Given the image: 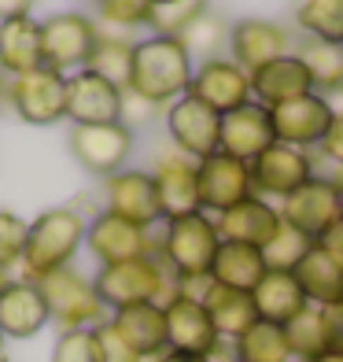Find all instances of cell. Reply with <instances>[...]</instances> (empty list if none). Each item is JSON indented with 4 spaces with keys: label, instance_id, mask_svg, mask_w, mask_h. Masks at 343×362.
I'll list each match as a JSON object with an SVG mask.
<instances>
[{
    "label": "cell",
    "instance_id": "28",
    "mask_svg": "<svg viewBox=\"0 0 343 362\" xmlns=\"http://www.w3.org/2000/svg\"><path fill=\"white\" fill-rule=\"evenodd\" d=\"M291 274L314 307H343V262H336L321 244H314Z\"/></svg>",
    "mask_w": 343,
    "mask_h": 362
},
{
    "label": "cell",
    "instance_id": "9",
    "mask_svg": "<svg viewBox=\"0 0 343 362\" xmlns=\"http://www.w3.org/2000/svg\"><path fill=\"white\" fill-rule=\"evenodd\" d=\"M195 192H200V211L207 215H225L229 207L243 204L255 196L251 167L243 159H233L225 152H215L195 163Z\"/></svg>",
    "mask_w": 343,
    "mask_h": 362
},
{
    "label": "cell",
    "instance_id": "27",
    "mask_svg": "<svg viewBox=\"0 0 343 362\" xmlns=\"http://www.w3.org/2000/svg\"><path fill=\"white\" fill-rule=\"evenodd\" d=\"M111 325L137 355H162L167 351V310L162 303H137L111 315Z\"/></svg>",
    "mask_w": 343,
    "mask_h": 362
},
{
    "label": "cell",
    "instance_id": "40",
    "mask_svg": "<svg viewBox=\"0 0 343 362\" xmlns=\"http://www.w3.org/2000/svg\"><path fill=\"white\" fill-rule=\"evenodd\" d=\"M52 362H100L96 333L92 329H63L52 348Z\"/></svg>",
    "mask_w": 343,
    "mask_h": 362
},
{
    "label": "cell",
    "instance_id": "37",
    "mask_svg": "<svg viewBox=\"0 0 343 362\" xmlns=\"http://www.w3.org/2000/svg\"><path fill=\"white\" fill-rule=\"evenodd\" d=\"M155 19V4L152 0H96V26H111L114 34L137 26H152Z\"/></svg>",
    "mask_w": 343,
    "mask_h": 362
},
{
    "label": "cell",
    "instance_id": "21",
    "mask_svg": "<svg viewBox=\"0 0 343 362\" xmlns=\"http://www.w3.org/2000/svg\"><path fill=\"white\" fill-rule=\"evenodd\" d=\"M273 141L277 137H273V122H270V107L251 100V104L222 115V148L218 152L251 163L255 156H263Z\"/></svg>",
    "mask_w": 343,
    "mask_h": 362
},
{
    "label": "cell",
    "instance_id": "48",
    "mask_svg": "<svg viewBox=\"0 0 343 362\" xmlns=\"http://www.w3.org/2000/svg\"><path fill=\"white\" fill-rule=\"evenodd\" d=\"M159 362H210V358H203V355H181V351H162Z\"/></svg>",
    "mask_w": 343,
    "mask_h": 362
},
{
    "label": "cell",
    "instance_id": "54",
    "mask_svg": "<svg viewBox=\"0 0 343 362\" xmlns=\"http://www.w3.org/2000/svg\"><path fill=\"white\" fill-rule=\"evenodd\" d=\"M0 362H8V358H0Z\"/></svg>",
    "mask_w": 343,
    "mask_h": 362
},
{
    "label": "cell",
    "instance_id": "7",
    "mask_svg": "<svg viewBox=\"0 0 343 362\" xmlns=\"http://www.w3.org/2000/svg\"><path fill=\"white\" fill-rule=\"evenodd\" d=\"M8 100L23 122L56 126L59 119H67V74L41 67L19 78H8Z\"/></svg>",
    "mask_w": 343,
    "mask_h": 362
},
{
    "label": "cell",
    "instance_id": "19",
    "mask_svg": "<svg viewBox=\"0 0 343 362\" xmlns=\"http://www.w3.org/2000/svg\"><path fill=\"white\" fill-rule=\"evenodd\" d=\"M288 45H291L288 30L281 23H270V19H240L229 26V52H233L229 59L248 74L288 56Z\"/></svg>",
    "mask_w": 343,
    "mask_h": 362
},
{
    "label": "cell",
    "instance_id": "20",
    "mask_svg": "<svg viewBox=\"0 0 343 362\" xmlns=\"http://www.w3.org/2000/svg\"><path fill=\"white\" fill-rule=\"evenodd\" d=\"M52 322L48 303L37 288V281H4L0 285V333L11 340L37 337L41 329Z\"/></svg>",
    "mask_w": 343,
    "mask_h": 362
},
{
    "label": "cell",
    "instance_id": "23",
    "mask_svg": "<svg viewBox=\"0 0 343 362\" xmlns=\"http://www.w3.org/2000/svg\"><path fill=\"white\" fill-rule=\"evenodd\" d=\"M222 240H236V244H251V248H266L281 229V211L263 196H248L243 204L229 207L225 215L215 218Z\"/></svg>",
    "mask_w": 343,
    "mask_h": 362
},
{
    "label": "cell",
    "instance_id": "32",
    "mask_svg": "<svg viewBox=\"0 0 343 362\" xmlns=\"http://www.w3.org/2000/svg\"><path fill=\"white\" fill-rule=\"evenodd\" d=\"M303 67L310 71V78H314V93H332L343 86V45H329V41H318V37H306L299 45Z\"/></svg>",
    "mask_w": 343,
    "mask_h": 362
},
{
    "label": "cell",
    "instance_id": "43",
    "mask_svg": "<svg viewBox=\"0 0 343 362\" xmlns=\"http://www.w3.org/2000/svg\"><path fill=\"white\" fill-rule=\"evenodd\" d=\"M155 104H148V100H144V96H137L133 89H122V126H129V129H133V134H137V129L140 126H148L152 119H155Z\"/></svg>",
    "mask_w": 343,
    "mask_h": 362
},
{
    "label": "cell",
    "instance_id": "42",
    "mask_svg": "<svg viewBox=\"0 0 343 362\" xmlns=\"http://www.w3.org/2000/svg\"><path fill=\"white\" fill-rule=\"evenodd\" d=\"M92 333H96V344H100V362H140V355L122 340V333L111 325V318L104 325H96Z\"/></svg>",
    "mask_w": 343,
    "mask_h": 362
},
{
    "label": "cell",
    "instance_id": "45",
    "mask_svg": "<svg viewBox=\"0 0 343 362\" xmlns=\"http://www.w3.org/2000/svg\"><path fill=\"white\" fill-rule=\"evenodd\" d=\"M329 329V351H343V307H321Z\"/></svg>",
    "mask_w": 343,
    "mask_h": 362
},
{
    "label": "cell",
    "instance_id": "16",
    "mask_svg": "<svg viewBox=\"0 0 343 362\" xmlns=\"http://www.w3.org/2000/svg\"><path fill=\"white\" fill-rule=\"evenodd\" d=\"M104 211L133 222L140 229H152L162 222L155 177L148 170H119L104 177Z\"/></svg>",
    "mask_w": 343,
    "mask_h": 362
},
{
    "label": "cell",
    "instance_id": "53",
    "mask_svg": "<svg viewBox=\"0 0 343 362\" xmlns=\"http://www.w3.org/2000/svg\"><path fill=\"white\" fill-rule=\"evenodd\" d=\"M0 285H4V277H0Z\"/></svg>",
    "mask_w": 343,
    "mask_h": 362
},
{
    "label": "cell",
    "instance_id": "22",
    "mask_svg": "<svg viewBox=\"0 0 343 362\" xmlns=\"http://www.w3.org/2000/svg\"><path fill=\"white\" fill-rule=\"evenodd\" d=\"M314 93V78L303 67V59L296 52H288L281 59L266 63V67L251 71V100L263 107H277L288 100H299V96Z\"/></svg>",
    "mask_w": 343,
    "mask_h": 362
},
{
    "label": "cell",
    "instance_id": "25",
    "mask_svg": "<svg viewBox=\"0 0 343 362\" xmlns=\"http://www.w3.org/2000/svg\"><path fill=\"white\" fill-rule=\"evenodd\" d=\"M44 67V45H41V23L34 15L0 23V71L8 78H19Z\"/></svg>",
    "mask_w": 343,
    "mask_h": 362
},
{
    "label": "cell",
    "instance_id": "33",
    "mask_svg": "<svg viewBox=\"0 0 343 362\" xmlns=\"http://www.w3.org/2000/svg\"><path fill=\"white\" fill-rule=\"evenodd\" d=\"M284 340L291 348V358L310 362L318 358L321 351H329V329H325V310L310 303L303 315H296L284 325Z\"/></svg>",
    "mask_w": 343,
    "mask_h": 362
},
{
    "label": "cell",
    "instance_id": "49",
    "mask_svg": "<svg viewBox=\"0 0 343 362\" xmlns=\"http://www.w3.org/2000/svg\"><path fill=\"white\" fill-rule=\"evenodd\" d=\"M310 362H343V351H321L318 358H310Z\"/></svg>",
    "mask_w": 343,
    "mask_h": 362
},
{
    "label": "cell",
    "instance_id": "44",
    "mask_svg": "<svg viewBox=\"0 0 343 362\" xmlns=\"http://www.w3.org/2000/svg\"><path fill=\"white\" fill-rule=\"evenodd\" d=\"M318 152H321L325 159H329L336 170H343V111H336V115H332V126H329V134L321 137Z\"/></svg>",
    "mask_w": 343,
    "mask_h": 362
},
{
    "label": "cell",
    "instance_id": "13",
    "mask_svg": "<svg viewBox=\"0 0 343 362\" xmlns=\"http://www.w3.org/2000/svg\"><path fill=\"white\" fill-rule=\"evenodd\" d=\"M162 310H167V351L210 358L222 348V337H218L215 322H210L203 300L174 292L170 300L162 303Z\"/></svg>",
    "mask_w": 343,
    "mask_h": 362
},
{
    "label": "cell",
    "instance_id": "17",
    "mask_svg": "<svg viewBox=\"0 0 343 362\" xmlns=\"http://www.w3.org/2000/svg\"><path fill=\"white\" fill-rule=\"evenodd\" d=\"M188 96L203 100L207 107H215L218 115H229L243 104H251V74L236 67L229 56H215L203 59L200 67L192 71V86Z\"/></svg>",
    "mask_w": 343,
    "mask_h": 362
},
{
    "label": "cell",
    "instance_id": "34",
    "mask_svg": "<svg viewBox=\"0 0 343 362\" xmlns=\"http://www.w3.org/2000/svg\"><path fill=\"white\" fill-rule=\"evenodd\" d=\"M129 63H133V41H126L122 34H104L100 30V41H96L92 56H89V71L107 78L111 86L129 89Z\"/></svg>",
    "mask_w": 343,
    "mask_h": 362
},
{
    "label": "cell",
    "instance_id": "50",
    "mask_svg": "<svg viewBox=\"0 0 343 362\" xmlns=\"http://www.w3.org/2000/svg\"><path fill=\"white\" fill-rule=\"evenodd\" d=\"M152 4H155V11H159V8H174V4H181V0H152Z\"/></svg>",
    "mask_w": 343,
    "mask_h": 362
},
{
    "label": "cell",
    "instance_id": "29",
    "mask_svg": "<svg viewBox=\"0 0 343 362\" xmlns=\"http://www.w3.org/2000/svg\"><path fill=\"white\" fill-rule=\"evenodd\" d=\"M266 277V259L263 248L251 244H236V240H222L218 255L210 262V281L225 285V288H240V292H255V285Z\"/></svg>",
    "mask_w": 343,
    "mask_h": 362
},
{
    "label": "cell",
    "instance_id": "30",
    "mask_svg": "<svg viewBox=\"0 0 343 362\" xmlns=\"http://www.w3.org/2000/svg\"><path fill=\"white\" fill-rule=\"evenodd\" d=\"M203 307H207L210 322H215L218 337L229 340V344H233L236 337H243L258 322V310H255L251 292L225 288V285H215V281H210L207 292H203Z\"/></svg>",
    "mask_w": 343,
    "mask_h": 362
},
{
    "label": "cell",
    "instance_id": "39",
    "mask_svg": "<svg viewBox=\"0 0 343 362\" xmlns=\"http://www.w3.org/2000/svg\"><path fill=\"white\" fill-rule=\"evenodd\" d=\"M26 233H30V222H23L15 211H0V277L23 262Z\"/></svg>",
    "mask_w": 343,
    "mask_h": 362
},
{
    "label": "cell",
    "instance_id": "4",
    "mask_svg": "<svg viewBox=\"0 0 343 362\" xmlns=\"http://www.w3.org/2000/svg\"><path fill=\"white\" fill-rule=\"evenodd\" d=\"M92 285H96V292H100V300L111 315L122 307H137V303H167L177 292L174 274L162 267L159 255L100 267V274L92 277Z\"/></svg>",
    "mask_w": 343,
    "mask_h": 362
},
{
    "label": "cell",
    "instance_id": "15",
    "mask_svg": "<svg viewBox=\"0 0 343 362\" xmlns=\"http://www.w3.org/2000/svg\"><path fill=\"white\" fill-rule=\"evenodd\" d=\"M85 244H89V252L100 259V267L155 255V248H159V240H152V229H140L133 222L111 215V211H100V215L89 222Z\"/></svg>",
    "mask_w": 343,
    "mask_h": 362
},
{
    "label": "cell",
    "instance_id": "24",
    "mask_svg": "<svg viewBox=\"0 0 343 362\" xmlns=\"http://www.w3.org/2000/svg\"><path fill=\"white\" fill-rule=\"evenodd\" d=\"M152 177H155V192H159L162 222L200 211V192H195V159H188V156H167V159H159V167H155Z\"/></svg>",
    "mask_w": 343,
    "mask_h": 362
},
{
    "label": "cell",
    "instance_id": "41",
    "mask_svg": "<svg viewBox=\"0 0 343 362\" xmlns=\"http://www.w3.org/2000/svg\"><path fill=\"white\" fill-rule=\"evenodd\" d=\"M207 11V0H181L174 8H159L155 19H152V34H181V30L195 19V15Z\"/></svg>",
    "mask_w": 343,
    "mask_h": 362
},
{
    "label": "cell",
    "instance_id": "46",
    "mask_svg": "<svg viewBox=\"0 0 343 362\" xmlns=\"http://www.w3.org/2000/svg\"><path fill=\"white\" fill-rule=\"evenodd\" d=\"M318 244H321V248L329 252L336 262H343V222H336V226H332V229H329V233H325Z\"/></svg>",
    "mask_w": 343,
    "mask_h": 362
},
{
    "label": "cell",
    "instance_id": "51",
    "mask_svg": "<svg viewBox=\"0 0 343 362\" xmlns=\"http://www.w3.org/2000/svg\"><path fill=\"white\" fill-rule=\"evenodd\" d=\"M0 358H4V333H0Z\"/></svg>",
    "mask_w": 343,
    "mask_h": 362
},
{
    "label": "cell",
    "instance_id": "6",
    "mask_svg": "<svg viewBox=\"0 0 343 362\" xmlns=\"http://www.w3.org/2000/svg\"><path fill=\"white\" fill-rule=\"evenodd\" d=\"M96 41H100L96 19H89V15H81V11H59V15L41 23L44 67H52L59 74H74L81 67H89V56H92Z\"/></svg>",
    "mask_w": 343,
    "mask_h": 362
},
{
    "label": "cell",
    "instance_id": "2",
    "mask_svg": "<svg viewBox=\"0 0 343 362\" xmlns=\"http://www.w3.org/2000/svg\"><path fill=\"white\" fill-rule=\"evenodd\" d=\"M89 222L78 215V207H52L41 218L30 222L26 252H23V281H41V277L71 267V259L85 244Z\"/></svg>",
    "mask_w": 343,
    "mask_h": 362
},
{
    "label": "cell",
    "instance_id": "14",
    "mask_svg": "<svg viewBox=\"0 0 343 362\" xmlns=\"http://www.w3.org/2000/svg\"><path fill=\"white\" fill-rule=\"evenodd\" d=\"M332 104L325 100L321 93H306L299 100H288V104H277L270 107V122H273V137L281 144L291 148H318L321 137L329 134L332 126Z\"/></svg>",
    "mask_w": 343,
    "mask_h": 362
},
{
    "label": "cell",
    "instance_id": "35",
    "mask_svg": "<svg viewBox=\"0 0 343 362\" xmlns=\"http://www.w3.org/2000/svg\"><path fill=\"white\" fill-rule=\"evenodd\" d=\"M296 23L306 37L343 45V0H296Z\"/></svg>",
    "mask_w": 343,
    "mask_h": 362
},
{
    "label": "cell",
    "instance_id": "38",
    "mask_svg": "<svg viewBox=\"0 0 343 362\" xmlns=\"http://www.w3.org/2000/svg\"><path fill=\"white\" fill-rule=\"evenodd\" d=\"M314 248V240L303 237L299 229H291L284 218H281V229H277V237L263 248V259H266V270H296L303 255Z\"/></svg>",
    "mask_w": 343,
    "mask_h": 362
},
{
    "label": "cell",
    "instance_id": "47",
    "mask_svg": "<svg viewBox=\"0 0 343 362\" xmlns=\"http://www.w3.org/2000/svg\"><path fill=\"white\" fill-rule=\"evenodd\" d=\"M34 4H37V0H0V23L19 19V15H30Z\"/></svg>",
    "mask_w": 343,
    "mask_h": 362
},
{
    "label": "cell",
    "instance_id": "8",
    "mask_svg": "<svg viewBox=\"0 0 343 362\" xmlns=\"http://www.w3.org/2000/svg\"><path fill=\"white\" fill-rule=\"evenodd\" d=\"M277 211H281V218L291 229H299L303 237H310L318 244L343 218V211H339V185L332 177H325V174H314L303 189L284 196Z\"/></svg>",
    "mask_w": 343,
    "mask_h": 362
},
{
    "label": "cell",
    "instance_id": "5",
    "mask_svg": "<svg viewBox=\"0 0 343 362\" xmlns=\"http://www.w3.org/2000/svg\"><path fill=\"white\" fill-rule=\"evenodd\" d=\"M37 288L48 303V315H52L59 329H96L107 322V307L100 300V292H96V285L74 267H63L56 274L41 277Z\"/></svg>",
    "mask_w": 343,
    "mask_h": 362
},
{
    "label": "cell",
    "instance_id": "52",
    "mask_svg": "<svg viewBox=\"0 0 343 362\" xmlns=\"http://www.w3.org/2000/svg\"><path fill=\"white\" fill-rule=\"evenodd\" d=\"M339 211H343V185H339ZM343 222V218H339Z\"/></svg>",
    "mask_w": 343,
    "mask_h": 362
},
{
    "label": "cell",
    "instance_id": "1",
    "mask_svg": "<svg viewBox=\"0 0 343 362\" xmlns=\"http://www.w3.org/2000/svg\"><path fill=\"white\" fill-rule=\"evenodd\" d=\"M192 56L174 34H152L133 41V63H129V89L148 104L162 107L181 100L192 86Z\"/></svg>",
    "mask_w": 343,
    "mask_h": 362
},
{
    "label": "cell",
    "instance_id": "31",
    "mask_svg": "<svg viewBox=\"0 0 343 362\" xmlns=\"http://www.w3.org/2000/svg\"><path fill=\"white\" fill-rule=\"evenodd\" d=\"M233 362H296L284 340V325L258 318L248 333L233 340Z\"/></svg>",
    "mask_w": 343,
    "mask_h": 362
},
{
    "label": "cell",
    "instance_id": "18",
    "mask_svg": "<svg viewBox=\"0 0 343 362\" xmlns=\"http://www.w3.org/2000/svg\"><path fill=\"white\" fill-rule=\"evenodd\" d=\"M67 119L74 126H104L122 119V89L81 67L67 74Z\"/></svg>",
    "mask_w": 343,
    "mask_h": 362
},
{
    "label": "cell",
    "instance_id": "10",
    "mask_svg": "<svg viewBox=\"0 0 343 362\" xmlns=\"http://www.w3.org/2000/svg\"><path fill=\"white\" fill-rule=\"evenodd\" d=\"M251 185H255V196H263V200H284L291 196L296 189H303L310 177H314V159L310 152L303 148H291V144H281L273 141L263 156H255L251 163Z\"/></svg>",
    "mask_w": 343,
    "mask_h": 362
},
{
    "label": "cell",
    "instance_id": "11",
    "mask_svg": "<svg viewBox=\"0 0 343 362\" xmlns=\"http://www.w3.org/2000/svg\"><path fill=\"white\" fill-rule=\"evenodd\" d=\"M167 129H170V141L177 144V152L195 163L215 156L222 148V115L188 93L167 107Z\"/></svg>",
    "mask_w": 343,
    "mask_h": 362
},
{
    "label": "cell",
    "instance_id": "3",
    "mask_svg": "<svg viewBox=\"0 0 343 362\" xmlns=\"http://www.w3.org/2000/svg\"><path fill=\"white\" fill-rule=\"evenodd\" d=\"M218 244H222L218 222L207 211H192V215L162 222L155 255L174 274V281H192V277H210V262L218 255Z\"/></svg>",
    "mask_w": 343,
    "mask_h": 362
},
{
    "label": "cell",
    "instance_id": "26",
    "mask_svg": "<svg viewBox=\"0 0 343 362\" xmlns=\"http://www.w3.org/2000/svg\"><path fill=\"white\" fill-rule=\"evenodd\" d=\"M255 300V310L263 322H273V325H288L296 315L310 307L303 285L296 281V274L291 270H266V277L255 285L251 292Z\"/></svg>",
    "mask_w": 343,
    "mask_h": 362
},
{
    "label": "cell",
    "instance_id": "36",
    "mask_svg": "<svg viewBox=\"0 0 343 362\" xmlns=\"http://www.w3.org/2000/svg\"><path fill=\"white\" fill-rule=\"evenodd\" d=\"M181 45L188 48V56H203V59H215L222 48L229 45V23L222 19V15H195V19L181 30Z\"/></svg>",
    "mask_w": 343,
    "mask_h": 362
},
{
    "label": "cell",
    "instance_id": "12",
    "mask_svg": "<svg viewBox=\"0 0 343 362\" xmlns=\"http://www.w3.org/2000/svg\"><path fill=\"white\" fill-rule=\"evenodd\" d=\"M133 152V129L122 122H104V126H74L71 129V156L78 159L81 170L96 177H111L126 170L122 163Z\"/></svg>",
    "mask_w": 343,
    "mask_h": 362
}]
</instances>
